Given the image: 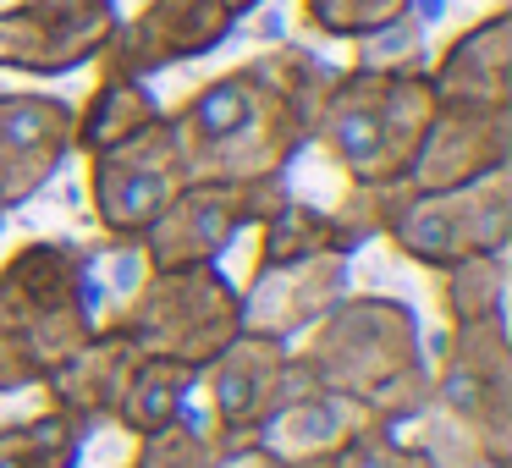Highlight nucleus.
I'll return each mask as SVG.
<instances>
[{"instance_id": "1", "label": "nucleus", "mask_w": 512, "mask_h": 468, "mask_svg": "<svg viewBox=\"0 0 512 468\" xmlns=\"http://www.w3.org/2000/svg\"><path fill=\"white\" fill-rule=\"evenodd\" d=\"M331 67L298 45H276L204 78L166 127L182 149L188 182H276L314 138V111Z\"/></svg>"}, {"instance_id": "2", "label": "nucleus", "mask_w": 512, "mask_h": 468, "mask_svg": "<svg viewBox=\"0 0 512 468\" xmlns=\"http://www.w3.org/2000/svg\"><path fill=\"white\" fill-rule=\"evenodd\" d=\"M298 391L358 397L386 430L424 419L435 402V375L424 358V331L402 298L342 292L292 347Z\"/></svg>"}, {"instance_id": "3", "label": "nucleus", "mask_w": 512, "mask_h": 468, "mask_svg": "<svg viewBox=\"0 0 512 468\" xmlns=\"http://www.w3.org/2000/svg\"><path fill=\"white\" fill-rule=\"evenodd\" d=\"M435 100L419 61H364L331 72L314 111V138L342 182H402L430 133Z\"/></svg>"}, {"instance_id": "4", "label": "nucleus", "mask_w": 512, "mask_h": 468, "mask_svg": "<svg viewBox=\"0 0 512 468\" xmlns=\"http://www.w3.org/2000/svg\"><path fill=\"white\" fill-rule=\"evenodd\" d=\"M100 325L127 336L144 358L204 369L232 336H243V287L221 276V265L144 270V281Z\"/></svg>"}, {"instance_id": "5", "label": "nucleus", "mask_w": 512, "mask_h": 468, "mask_svg": "<svg viewBox=\"0 0 512 468\" xmlns=\"http://www.w3.org/2000/svg\"><path fill=\"white\" fill-rule=\"evenodd\" d=\"M89 265H94V248L61 243V237L17 243L0 259V331L34 353L45 380L100 325L89 298Z\"/></svg>"}, {"instance_id": "6", "label": "nucleus", "mask_w": 512, "mask_h": 468, "mask_svg": "<svg viewBox=\"0 0 512 468\" xmlns=\"http://www.w3.org/2000/svg\"><path fill=\"white\" fill-rule=\"evenodd\" d=\"M435 413L463 430L479 468H512V342L507 320L446 325L430 358Z\"/></svg>"}, {"instance_id": "7", "label": "nucleus", "mask_w": 512, "mask_h": 468, "mask_svg": "<svg viewBox=\"0 0 512 468\" xmlns=\"http://www.w3.org/2000/svg\"><path fill=\"white\" fill-rule=\"evenodd\" d=\"M408 265L419 270H446L463 259L507 254L512 243V166L468 182V188H441V193H413V204L397 215L386 232Z\"/></svg>"}, {"instance_id": "8", "label": "nucleus", "mask_w": 512, "mask_h": 468, "mask_svg": "<svg viewBox=\"0 0 512 468\" xmlns=\"http://www.w3.org/2000/svg\"><path fill=\"white\" fill-rule=\"evenodd\" d=\"M281 199H287V177H276V182H188L155 215V226L138 237V254H144L149 270L215 265Z\"/></svg>"}, {"instance_id": "9", "label": "nucleus", "mask_w": 512, "mask_h": 468, "mask_svg": "<svg viewBox=\"0 0 512 468\" xmlns=\"http://www.w3.org/2000/svg\"><path fill=\"white\" fill-rule=\"evenodd\" d=\"M182 188H188V166L166 116L127 144L89 155V210L111 248H138V237Z\"/></svg>"}, {"instance_id": "10", "label": "nucleus", "mask_w": 512, "mask_h": 468, "mask_svg": "<svg viewBox=\"0 0 512 468\" xmlns=\"http://www.w3.org/2000/svg\"><path fill=\"white\" fill-rule=\"evenodd\" d=\"M199 397L210 424L221 430L226 446L265 441L276 413L298 397V375H292V342L281 336L243 331L199 369Z\"/></svg>"}, {"instance_id": "11", "label": "nucleus", "mask_w": 512, "mask_h": 468, "mask_svg": "<svg viewBox=\"0 0 512 468\" xmlns=\"http://www.w3.org/2000/svg\"><path fill=\"white\" fill-rule=\"evenodd\" d=\"M116 23V0H12L0 6V72L61 78L94 67Z\"/></svg>"}, {"instance_id": "12", "label": "nucleus", "mask_w": 512, "mask_h": 468, "mask_svg": "<svg viewBox=\"0 0 512 468\" xmlns=\"http://www.w3.org/2000/svg\"><path fill=\"white\" fill-rule=\"evenodd\" d=\"M232 28L237 17L221 0H144L133 17L116 23L100 67L149 78V72H166V67H182V61L221 50L232 39Z\"/></svg>"}, {"instance_id": "13", "label": "nucleus", "mask_w": 512, "mask_h": 468, "mask_svg": "<svg viewBox=\"0 0 512 468\" xmlns=\"http://www.w3.org/2000/svg\"><path fill=\"white\" fill-rule=\"evenodd\" d=\"M72 160V100L0 89V204L17 210Z\"/></svg>"}, {"instance_id": "14", "label": "nucleus", "mask_w": 512, "mask_h": 468, "mask_svg": "<svg viewBox=\"0 0 512 468\" xmlns=\"http://www.w3.org/2000/svg\"><path fill=\"white\" fill-rule=\"evenodd\" d=\"M435 100L452 111H512V6L457 28L424 67Z\"/></svg>"}, {"instance_id": "15", "label": "nucleus", "mask_w": 512, "mask_h": 468, "mask_svg": "<svg viewBox=\"0 0 512 468\" xmlns=\"http://www.w3.org/2000/svg\"><path fill=\"white\" fill-rule=\"evenodd\" d=\"M507 166H512V111H452V105H441L408 166V182L419 193H441V188H468V182Z\"/></svg>"}, {"instance_id": "16", "label": "nucleus", "mask_w": 512, "mask_h": 468, "mask_svg": "<svg viewBox=\"0 0 512 468\" xmlns=\"http://www.w3.org/2000/svg\"><path fill=\"white\" fill-rule=\"evenodd\" d=\"M342 292H347V254H320V259H303V265L259 270V276H248V292H243V331L292 342Z\"/></svg>"}, {"instance_id": "17", "label": "nucleus", "mask_w": 512, "mask_h": 468, "mask_svg": "<svg viewBox=\"0 0 512 468\" xmlns=\"http://www.w3.org/2000/svg\"><path fill=\"white\" fill-rule=\"evenodd\" d=\"M138 358L144 353H138L127 336H116L111 325H94V336L78 347V353L61 358L39 391H45L56 408L78 413V419L105 424V419H116V402H122L127 380H133Z\"/></svg>"}, {"instance_id": "18", "label": "nucleus", "mask_w": 512, "mask_h": 468, "mask_svg": "<svg viewBox=\"0 0 512 468\" xmlns=\"http://www.w3.org/2000/svg\"><path fill=\"white\" fill-rule=\"evenodd\" d=\"M100 67V61H94ZM166 116V105L155 100L149 78H133V72L100 67L94 89L72 105V155H100V149H116L127 138H138L144 127H155Z\"/></svg>"}, {"instance_id": "19", "label": "nucleus", "mask_w": 512, "mask_h": 468, "mask_svg": "<svg viewBox=\"0 0 512 468\" xmlns=\"http://www.w3.org/2000/svg\"><path fill=\"white\" fill-rule=\"evenodd\" d=\"M375 424L380 419L358 397H342V391H298V397L276 413L265 441L276 446L281 457H314V452H342L353 435L375 430Z\"/></svg>"}, {"instance_id": "20", "label": "nucleus", "mask_w": 512, "mask_h": 468, "mask_svg": "<svg viewBox=\"0 0 512 468\" xmlns=\"http://www.w3.org/2000/svg\"><path fill=\"white\" fill-rule=\"evenodd\" d=\"M353 248H358L353 232H347L331 210L303 204L287 193V199L254 226V265H248V276L281 270V265H303V259H320V254H353Z\"/></svg>"}, {"instance_id": "21", "label": "nucleus", "mask_w": 512, "mask_h": 468, "mask_svg": "<svg viewBox=\"0 0 512 468\" xmlns=\"http://www.w3.org/2000/svg\"><path fill=\"white\" fill-rule=\"evenodd\" d=\"M94 424L50 402L34 419L0 424V468H78Z\"/></svg>"}, {"instance_id": "22", "label": "nucleus", "mask_w": 512, "mask_h": 468, "mask_svg": "<svg viewBox=\"0 0 512 468\" xmlns=\"http://www.w3.org/2000/svg\"><path fill=\"white\" fill-rule=\"evenodd\" d=\"M193 391H199V369L171 364V358H138V369H133V380H127L122 402H116L111 424L138 441V435H149V430L177 419Z\"/></svg>"}, {"instance_id": "23", "label": "nucleus", "mask_w": 512, "mask_h": 468, "mask_svg": "<svg viewBox=\"0 0 512 468\" xmlns=\"http://www.w3.org/2000/svg\"><path fill=\"white\" fill-rule=\"evenodd\" d=\"M226 452H232V446L221 441V430H215L210 413H204V397L193 391L188 408H182L171 424L138 435L127 468H215Z\"/></svg>"}, {"instance_id": "24", "label": "nucleus", "mask_w": 512, "mask_h": 468, "mask_svg": "<svg viewBox=\"0 0 512 468\" xmlns=\"http://www.w3.org/2000/svg\"><path fill=\"white\" fill-rule=\"evenodd\" d=\"M435 303H441L446 325L507 320V254H485V259L435 270Z\"/></svg>"}, {"instance_id": "25", "label": "nucleus", "mask_w": 512, "mask_h": 468, "mask_svg": "<svg viewBox=\"0 0 512 468\" xmlns=\"http://www.w3.org/2000/svg\"><path fill=\"white\" fill-rule=\"evenodd\" d=\"M419 12V0H298V17L309 34L336 39V45H364L391 28H402Z\"/></svg>"}, {"instance_id": "26", "label": "nucleus", "mask_w": 512, "mask_h": 468, "mask_svg": "<svg viewBox=\"0 0 512 468\" xmlns=\"http://www.w3.org/2000/svg\"><path fill=\"white\" fill-rule=\"evenodd\" d=\"M413 182H347L342 204H336V221L353 232V243H369V237H386L391 226H397V215L413 204Z\"/></svg>"}, {"instance_id": "27", "label": "nucleus", "mask_w": 512, "mask_h": 468, "mask_svg": "<svg viewBox=\"0 0 512 468\" xmlns=\"http://www.w3.org/2000/svg\"><path fill=\"white\" fill-rule=\"evenodd\" d=\"M331 468H435V457L424 441H402L397 430L375 424V430L353 435V441L331 457Z\"/></svg>"}, {"instance_id": "28", "label": "nucleus", "mask_w": 512, "mask_h": 468, "mask_svg": "<svg viewBox=\"0 0 512 468\" xmlns=\"http://www.w3.org/2000/svg\"><path fill=\"white\" fill-rule=\"evenodd\" d=\"M28 386H45V369L34 364V353L23 342H12V336L0 331V397L28 391Z\"/></svg>"}, {"instance_id": "29", "label": "nucleus", "mask_w": 512, "mask_h": 468, "mask_svg": "<svg viewBox=\"0 0 512 468\" xmlns=\"http://www.w3.org/2000/svg\"><path fill=\"white\" fill-rule=\"evenodd\" d=\"M215 468H287V457H281L270 441H243V446H232Z\"/></svg>"}, {"instance_id": "30", "label": "nucleus", "mask_w": 512, "mask_h": 468, "mask_svg": "<svg viewBox=\"0 0 512 468\" xmlns=\"http://www.w3.org/2000/svg\"><path fill=\"white\" fill-rule=\"evenodd\" d=\"M336 452H314V457H287V468H331Z\"/></svg>"}, {"instance_id": "31", "label": "nucleus", "mask_w": 512, "mask_h": 468, "mask_svg": "<svg viewBox=\"0 0 512 468\" xmlns=\"http://www.w3.org/2000/svg\"><path fill=\"white\" fill-rule=\"evenodd\" d=\"M0 226H6V204H0Z\"/></svg>"}]
</instances>
